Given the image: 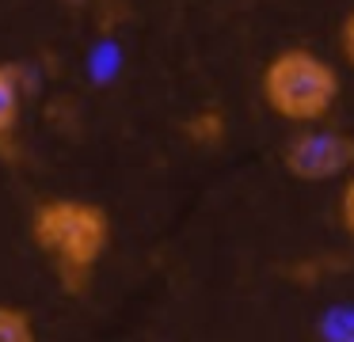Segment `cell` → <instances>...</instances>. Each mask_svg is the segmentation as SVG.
I'll return each mask as SVG.
<instances>
[{
	"mask_svg": "<svg viewBox=\"0 0 354 342\" xmlns=\"http://www.w3.org/2000/svg\"><path fill=\"white\" fill-rule=\"evenodd\" d=\"M0 342H39L31 312L19 308V304L0 301Z\"/></svg>",
	"mask_w": 354,
	"mask_h": 342,
	"instance_id": "cell-6",
	"label": "cell"
},
{
	"mask_svg": "<svg viewBox=\"0 0 354 342\" xmlns=\"http://www.w3.org/2000/svg\"><path fill=\"white\" fill-rule=\"evenodd\" d=\"M339 57H343V65L354 73V8L343 15V23H339Z\"/></svg>",
	"mask_w": 354,
	"mask_h": 342,
	"instance_id": "cell-8",
	"label": "cell"
},
{
	"mask_svg": "<svg viewBox=\"0 0 354 342\" xmlns=\"http://www.w3.org/2000/svg\"><path fill=\"white\" fill-rule=\"evenodd\" d=\"M282 167L297 182H343L354 167V137L343 129H331L328 122L293 129L290 141L282 144Z\"/></svg>",
	"mask_w": 354,
	"mask_h": 342,
	"instance_id": "cell-3",
	"label": "cell"
},
{
	"mask_svg": "<svg viewBox=\"0 0 354 342\" xmlns=\"http://www.w3.org/2000/svg\"><path fill=\"white\" fill-rule=\"evenodd\" d=\"M183 133H187V141L198 144V149H217V144L225 141V133H229V122H225L221 111L202 106V111H194L191 118L183 122Z\"/></svg>",
	"mask_w": 354,
	"mask_h": 342,
	"instance_id": "cell-5",
	"label": "cell"
},
{
	"mask_svg": "<svg viewBox=\"0 0 354 342\" xmlns=\"http://www.w3.org/2000/svg\"><path fill=\"white\" fill-rule=\"evenodd\" d=\"M343 95V76L308 46H282L259 68V99L278 122L293 129L324 126Z\"/></svg>",
	"mask_w": 354,
	"mask_h": 342,
	"instance_id": "cell-2",
	"label": "cell"
},
{
	"mask_svg": "<svg viewBox=\"0 0 354 342\" xmlns=\"http://www.w3.org/2000/svg\"><path fill=\"white\" fill-rule=\"evenodd\" d=\"M27 236L54 266L57 281L80 293L111 247V213L88 198H42L31 209Z\"/></svg>",
	"mask_w": 354,
	"mask_h": 342,
	"instance_id": "cell-1",
	"label": "cell"
},
{
	"mask_svg": "<svg viewBox=\"0 0 354 342\" xmlns=\"http://www.w3.org/2000/svg\"><path fill=\"white\" fill-rule=\"evenodd\" d=\"M27 73L19 61H0V160L19 156V126H24Z\"/></svg>",
	"mask_w": 354,
	"mask_h": 342,
	"instance_id": "cell-4",
	"label": "cell"
},
{
	"mask_svg": "<svg viewBox=\"0 0 354 342\" xmlns=\"http://www.w3.org/2000/svg\"><path fill=\"white\" fill-rule=\"evenodd\" d=\"M339 220H343L346 236L354 240V167L346 171V179L339 182Z\"/></svg>",
	"mask_w": 354,
	"mask_h": 342,
	"instance_id": "cell-7",
	"label": "cell"
}]
</instances>
